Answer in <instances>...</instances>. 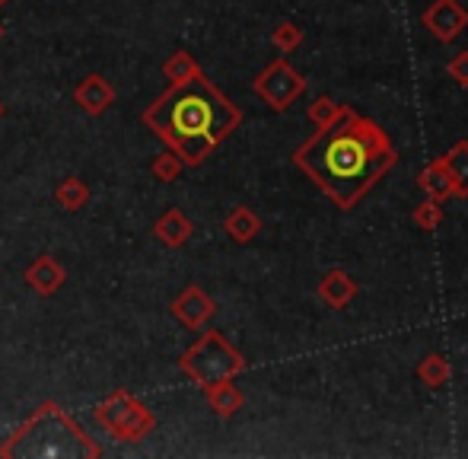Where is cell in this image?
<instances>
[{
    "label": "cell",
    "instance_id": "6da1fadb",
    "mask_svg": "<svg viewBox=\"0 0 468 459\" xmlns=\"http://www.w3.org/2000/svg\"><path fill=\"white\" fill-rule=\"evenodd\" d=\"M293 163L335 208L351 211L399 163V154L373 118L347 112L332 128H315V134L293 150Z\"/></svg>",
    "mask_w": 468,
    "mask_h": 459
},
{
    "label": "cell",
    "instance_id": "7a4b0ae2",
    "mask_svg": "<svg viewBox=\"0 0 468 459\" xmlns=\"http://www.w3.org/2000/svg\"><path fill=\"white\" fill-rule=\"evenodd\" d=\"M144 124L179 156L186 166H201L242 124L239 106L227 100L204 74L173 83L144 109Z\"/></svg>",
    "mask_w": 468,
    "mask_h": 459
},
{
    "label": "cell",
    "instance_id": "3957f363",
    "mask_svg": "<svg viewBox=\"0 0 468 459\" xmlns=\"http://www.w3.org/2000/svg\"><path fill=\"white\" fill-rule=\"evenodd\" d=\"M99 454L102 450L90 441L87 431L70 422L68 411L55 402L42 405L0 447V456H99Z\"/></svg>",
    "mask_w": 468,
    "mask_h": 459
},
{
    "label": "cell",
    "instance_id": "277c9868",
    "mask_svg": "<svg viewBox=\"0 0 468 459\" xmlns=\"http://www.w3.org/2000/svg\"><path fill=\"white\" fill-rule=\"evenodd\" d=\"M179 367L197 386H210V383H220V379L239 377V373L246 370V358L223 338V332L207 329L186 354H182Z\"/></svg>",
    "mask_w": 468,
    "mask_h": 459
},
{
    "label": "cell",
    "instance_id": "5b68a950",
    "mask_svg": "<svg viewBox=\"0 0 468 459\" xmlns=\"http://www.w3.org/2000/svg\"><path fill=\"white\" fill-rule=\"evenodd\" d=\"M96 424L109 431L118 443H137L156 428V418L141 399H134L124 390H115L102 405H96Z\"/></svg>",
    "mask_w": 468,
    "mask_h": 459
},
{
    "label": "cell",
    "instance_id": "8992f818",
    "mask_svg": "<svg viewBox=\"0 0 468 459\" xmlns=\"http://www.w3.org/2000/svg\"><path fill=\"white\" fill-rule=\"evenodd\" d=\"M255 96H259L265 106H271L274 112H287L303 93H306V80L296 68H290L283 58L271 61L252 83Z\"/></svg>",
    "mask_w": 468,
    "mask_h": 459
},
{
    "label": "cell",
    "instance_id": "52a82bcc",
    "mask_svg": "<svg viewBox=\"0 0 468 459\" xmlns=\"http://www.w3.org/2000/svg\"><path fill=\"white\" fill-rule=\"evenodd\" d=\"M420 23L437 42H456L468 29V10L459 0H433L420 16Z\"/></svg>",
    "mask_w": 468,
    "mask_h": 459
},
{
    "label": "cell",
    "instance_id": "ba28073f",
    "mask_svg": "<svg viewBox=\"0 0 468 459\" xmlns=\"http://www.w3.org/2000/svg\"><path fill=\"white\" fill-rule=\"evenodd\" d=\"M214 313H217V304L197 284H188L186 291L173 300V316L179 319L186 329L201 332L204 326L214 319Z\"/></svg>",
    "mask_w": 468,
    "mask_h": 459
},
{
    "label": "cell",
    "instance_id": "9c48e42d",
    "mask_svg": "<svg viewBox=\"0 0 468 459\" xmlns=\"http://www.w3.org/2000/svg\"><path fill=\"white\" fill-rule=\"evenodd\" d=\"M23 281L36 294H42V297H51V294H58L64 287V281H68V272H64L61 262H55L51 255H38V259L32 262L29 268H26Z\"/></svg>",
    "mask_w": 468,
    "mask_h": 459
},
{
    "label": "cell",
    "instance_id": "30bf717a",
    "mask_svg": "<svg viewBox=\"0 0 468 459\" xmlns=\"http://www.w3.org/2000/svg\"><path fill=\"white\" fill-rule=\"evenodd\" d=\"M74 102L83 109L87 115H102L105 109L115 102V87L105 80L102 74H90L80 87L74 90Z\"/></svg>",
    "mask_w": 468,
    "mask_h": 459
},
{
    "label": "cell",
    "instance_id": "8fae6325",
    "mask_svg": "<svg viewBox=\"0 0 468 459\" xmlns=\"http://www.w3.org/2000/svg\"><path fill=\"white\" fill-rule=\"evenodd\" d=\"M418 188L424 192V198H433V201H440V205H443L446 198H452V176H450V166H446V156H437V160H431L420 169Z\"/></svg>",
    "mask_w": 468,
    "mask_h": 459
},
{
    "label": "cell",
    "instance_id": "7c38bea8",
    "mask_svg": "<svg viewBox=\"0 0 468 459\" xmlns=\"http://www.w3.org/2000/svg\"><path fill=\"white\" fill-rule=\"evenodd\" d=\"M319 297H322V304H328L332 310H345V306L357 297V281L347 272H341V268H332V272L319 281Z\"/></svg>",
    "mask_w": 468,
    "mask_h": 459
},
{
    "label": "cell",
    "instance_id": "4fadbf2b",
    "mask_svg": "<svg viewBox=\"0 0 468 459\" xmlns=\"http://www.w3.org/2000/svg\"><path fill=\"white\" fill-rule=\"evenodd\" d=\"M191 233H195V227H191V220L179 211V208H169V211L154 224V236L169 249L186 246V242L191 240Z\"/></svg>",
    "mask_w": 468,
    "mask_h": 459
},
{
    "label": "cell",
    "instance_id": "5bb4252c",
    "mask_svg": "<svg viewBox=\"0 0 468 459\" xmlns=\"http://www.w3.org/2000/svg\"><path fill=\"white\" fill-rule=\"evenodd\" d=\"M223 233H227L233 242H239V246H246V242H252L255 236L261 233V218L252 211V208L239 205L227 214V220H223Z\"/></svg>",
    "mask_w": 468,
    "mask_h": 459
},
{
    "label": "cell",
    "instance_id": "9a60e30c",
    "mask_svg": "<svg viewBox=\"0 0 468 459\" xmlns=\"http://www.w3.org/2000/svg\"><path fill=\"white\" fill-rule=\"evenodd\" d=\"M204 396H207V405L220 418H233L242 409V392L239 386H233V379H220V383L204 386Z\"/></svg>",
    "mask_w": 468,
    "mask_h": 459
},
{
    "label": "cell",
    "instance_id": "2e32d148",
    "mask_svg": "<svg viewBox=\"0 0 468 459\" xmlns=\"http://www.w3.org/2000/svg\"><path fill=\"white\" fill-rule=\"evenodd\" d=\"M414 377H418L427 390H443V386L450 383V377H452V367H450V360H446L443 354L431 351V354H424V358H420Z\"/></svg>",
    "mask_w": 468,
    "mask_h": 459
},
{
    "label": "cell",
    "instance_id": "e0dca14e",
    "mask_svg": "<svg viewBox=\"0 0 468 459\" xmlns=\"http://www.w3.org/2000/svg\"><path fill=\"white\" fill-rule=\"evenodd\" d=\"M443 156L452 176V195L456 198H468V141H456Z\"/></svg>",
    "mask_w": 468,
    "mask_h": 459
},
{
    "label": "cell",
    "instance_id": "ac0fdd59",
    "mask_svg": "<svg viewBox=\"0 0 468 459\" xmlns=\"http://www.w3.org/2000/svg\"><path fill=\"white\" fill-rule=\"evenodd\" d=\"M90 195H93V192H90V186L83 179H77V176H68V179L55 188V198H58V205H61L64 211H80V208H87Z\"/></svg>",
    "mask_w": 468,
    "mask_h": 459
},
{
    "label": "cell",
    "instance_id": "d6986e66",
    "mask_svg": "<svg viewBox=\"0 0 468 459\" xmlns=\"http://www.w3.org/2000/svg\"><path fill=\"white\" fill-rule=\"evenodd\" d=\"M351 109L347 106H338V102L332 100V96H319V100L309 106V122L315 124V128H332L335 122H341Z\"/></svg>",
    "mask_w": 468,
    "mask_h": 459
},
{
    "label": "cell",
    "instance_id": "ffe728a7",
    "mask_svg": "<svg viewBox=\"0 0 468 459\" xmlns=\"http://www.w3.org/2000/svg\"><path fill=\"white\" fill-rule=\"evenodd\" d=\"M163 74H166V80L182 83V80H191V77L201 74V68H197V61L188 55V51H173V55L166 58V64H163Z\"/></svg>",
    "mask_w": 468,
    "mask_h": 459
},
{
    "label": "cell",
    "instance_id": "44dd1931",
    "mask_svg": "<svg viewBox=\"0 0 468 459\" xmlns=\"http://www.w3.org/2000/svg\"><path fill=\"white\" fill-rule=\"evenodd\" d=\"M411 220H414V227H420L424 233H433V230L443 224V205L433 198H424L418 208H414Z\"/></svg>",
    "mask_w": 468,
    "mask_h": 459
},
{
    "label": "cell",
    "instance_id": "7402d4cb",
    "mask_svg": "<svg viewBox=\"0 0 468 459\" xmlns=\"http://www.w3.org/2000/svg\"><path fill=\"white\" fill-rule=\"evenodd\" d=\"M271 42L274 48L283 51V55H290V51H296L303 45V29L296 23H290V19H283L271 29Z\"/></svg>",
    "mask_w": 468,
    "mask_h": 459
},
{
    "label": "cell",
    "instance_id": "603a6c76",
    "mask_svg": "<svg viewBox=\"0 0 468 459\" xmlns=\"http://www.w3.org/2000/svg\"><path fill=\"white\" fill-rule=\"evenodd\" d=\"M182 169H186V163L179 160V156L169 150V154H160L154 160V166H150V173H154L156 182H176L182 176Z\"/></svg>",
    "mask_w": 468,
    "mask_h": 459
},
{
    "label": "cell",
    "instance_id": "cb8c5ba5",
    "mask_svg": "<svg viewBox=\"0 0 468 459\" xmlns=\"http://www.w3.org/2000/svg\"><path fill=\"white\" fill-rule=\"evenodd\" d=\"M446 70H450V77L459 83V87H468V51H459Z\"/></svg>",
    "mask_w": 468,
    "mask_h": 459
},
{
    "label": "cell",
    "instance_id": "d4e9b609",
    "mask_svg": "<svg viewBox=\"0 0 468 459\" xmlns=\"http://www.w3.org/2000/svg\"><path fill=\"white\" fill-rule=\"evenodd\" d=\"M4 4H10V0H0V10H4Z\"/></svg>",
    "mask_w": 468,
    "mask_h": 459
},
{
    "label": "cell",
    "instance_id": "484cf974",
    "mask_svg": "<svg viewBox=\"0 0 468 459\" xmlns=\"http://www.w3.org/2000/svg\"><path fill=\"white\" fill-rule=\"evenodd\" d=\"M0 118H4V102H0Z\"/></svg>",
    "mask_w": 468,
    "mask_h": 459
},
{
    "label": "cell",
    "instance_id": "4316f807",
    "mask_svg": "<svg viewBox=\"0 0 468 459\" xmlns=\"http://www.w3.org/2000/svg\"><path fill=\"white\" fill-rule=\"evenodd\" d=\"M0 36H4V26H0Z\"/></svg>",
    "mask_w": 468,
    "mask_h": 459
}]
</instances>
